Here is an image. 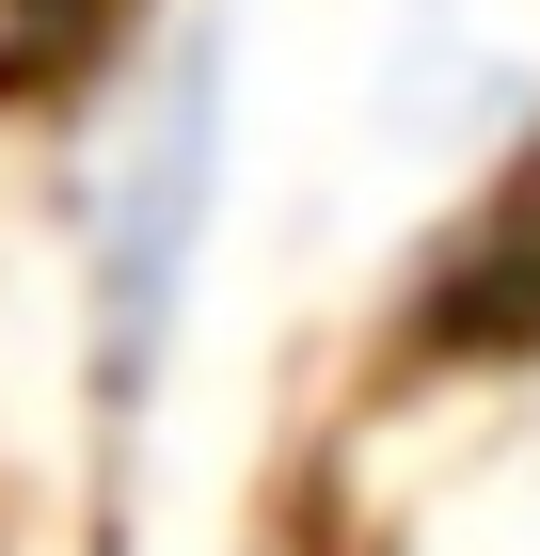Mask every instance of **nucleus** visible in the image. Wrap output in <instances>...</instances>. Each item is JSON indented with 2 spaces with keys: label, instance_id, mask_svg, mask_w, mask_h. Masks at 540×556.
Segmentation results:
<instances>
[{
  "label": "nucleus",
  "instance_id": "1",
  "mask_svg": "<svg viewBox=\"0 0 540 556\" xmlns=\"http://www.w3.org/2000/svg\"><path fill=\"white\" fill-rule=\"evenodd\" d=\"M223 175H239V16L223 0H160L143 48L112 64L80 128V397L96 429H143L191 350L223 239Z\"/></svg>",
  "mask_w": 540,
  "mask_h": 556
}]
</instances>
